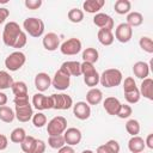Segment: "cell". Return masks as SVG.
<instances>
[{"label":"cell","instance_id":"obj_3","mask_svg":"<svg viewBox=\"0 0 153 153\" xmlns=\"http://www.w3.org/2000/svg\"><path fill=\"white\" fill-rule=\"evenodd\" d=\"M22 27L19 26L18 23L16 22H8L5 27H4V31H2V35H1V38H2V42L5 43V45L10 47V48H13V44L14 42L17 41L18 36L22 33Z\"/></svg>","mask_w":153,"mask_h":153},{"label":"cell","instance_id":"obj_31","mask_svg":"<svg viewBox=\"0 0 153 153\" xmlns=\"http://www.w3.org/2000/svg\"><path fill=\"white\" fill-rule=\"evenodd\" d=\"M14 80L13 78L10 75L8 72L6 71H0V91L2 90H7L10 87H12Z\"/></svg>","mask_w":153,"mask_h":153},{"label":"cell","instance_id":"obj_37","mask_svg":"<svg viewBox=\"0 0 153 153\" xmlns=\"http://www.w3.org/2000/svg\"><path fill=\"white\" fill-rule=\"evenodd\" d=\"M67 17L72 23H80L84 19V11L80 8H71L67 13Z\"/></svg>","mask_w":153,"mask_h":153},{"label":"cell","instance_id":"obj_27","mask_svg":"<svg viewBox=\"0 0 153 153\" xmlns=\"http://www.w3.org/2000/svg\"><path fill=\"white\" fill-rule=\"evenodd\" d=\"M131 29L133 27H136V26H140L142 23H143V16L140 13V12H129L127 14V22H126Z\"/></svg>","mask_w":153,"mask_h":153},{"label":"cell","instance_id":"obj_22","mask_svg":"<svg viewBox=\"0 0 153 153\" xmlns=\"http://www.w3.org/2000/svg\"><path fill=\"white\" fill-rule=\"evenodd\" d=\"M139 91H140L141 96H143L148 100H153V79H151V78L143 79L141 81Z\"/></svg>","mask_w":153,"mask_h":153},{"label":"cell","instance_id":"obj_12","mask_svg":"<svg viewBox=\"0 0 153 153\" xmlns=\"http://www.w3.org/2000/svg\"><path fill=\"white\" fill-rule=\"evenodd\" d=\"M32 105H33L35 109H37L38 111L53 109V104H51L50 96H49V97H48V96H44V94L41 93V92L33 94V97H32Z\"/></svg>","mask_w":153,"mask_h":153},{"label":"cell","instance_id":"obj_32","mask_svg":"<svg viewBox=\"0 0 153 153\" xmlns=\"http://www.w3.org/2000/svg\"><path fill=\"white\" fill-rule=\"evenodd\" d=\"M25 137H26V131H25L24 128H20V127L14 128V129L11 131V135H10V140H11L12 142L19 143V145L23 142V140H24Z\"/></svg>","mask_w":153,"mask_h":153},{"label":"cell","instance_id":"obj_34","mask_svg":"<svg viewBox=\"0 0 153 153\" xmlns=\"http://www.w3.org/2000/svg\"><path fill=\"white\" fill-rule=\"evenodd\" d=\"M65 145L66 142H65L63 135H53V136H49L48 139V146L53 149H60Z\"/></svg>","mask_w":153,"mask_h":153},{"label":"cell","instance_id":"obj_36","mask_svg":"<svg viewBox=\"0 0 153 153\" xmlns=\"http://www.w3.org/2000/svg\"><path fill=\"white\" fill-rule=\"evenodd\" d=\"M11 88H12V92H13L14 97L27 94V86L24 81H14Z\"/></svg>","mask_w":153,"mask_h":153},{"label":"cell","instance_id":"obj_28","mask_svg":"<svg viewBox=\"0 0 153 153\" xmlns=\"http://www.w3.org/2000/svg\"><path fill=\"white\" fill-rule=\"evenodd\" d=\"M99 59V53L96 48H86L82 51V60L84 62H90V63H96Z\"/></svg>","mask_w":153,"mask_h":153},{"label":"cell","instance_id":"obj_39","mask_svg":"<svg viewBox=\"0 0 153 153\" xmlns=\"http://www.w3.org/2000/svg\"><path fill=\"white\" fill-rule=\"evenodd\" d=\"M32 123L36 128H42L47 124V116L43 114V112H37V114H33L32 116Z\"/></svg>","mask_w":153,"mask_h":153},{"label":"cell","instance_id":"obj_10","mask_svg":"<svg viewBox=\"0 0 153 153\" xmlns=\"http://www.w3.org/2000/svg\"><path fill=\"white\" fill-rule=\"evenodd\" d=\"M114 37L121 43H128L133 37V29L127 23H121L115 29Z\"/></svg>","mask_w":153,"mask_h":153},{"label":"cell","instance_id":"obj_51","mask_svg":"<svg viewBox=\"0 0 153 153\" xmlns=\"http://www.w3.org/2000/svg\"><path fill=\"white\" fill-rule=\"evenodd\" d=\"M7 100H8V98H7V94L0 91V106H4V105H6Z\"/></svg>","mask_w":153,"mask_h":153},{"label":"cell","instance_id":"obj_20","mask_svg":"<svg viewBox=\"0 0 153 153\" xmlns=\"http://www.w3.org/2000/svg\"><path fill=\"white\" fill-rule=\"evenodd\" d=\"M133 73L136 78L143 80L146 78H148L149 74V65L143 62V61H137L134 63L133 66Z\"/></svg>","mask_w":153,"mask_h":153},{"label":"cell","instance_id":"obj_50","mask_svg":"<svg viewBox=\"0 0 153 153\" xmlns=\"http://www.w3.org/2000/svg\"><path fill=\"white\" fill-rule=\"evenodd\" d=\"M145 146H147L149 149H153V134H148L145 140Z\"/></svg>","mask_w":153,"mask_h":153},{"label":"cell","instance_id":"obj_9","mask_svg":"<svg viewBox=\"0 0 153 153\" xmlns=\"http://www.w3.org/2000/svg\"><path fill=\"white\" fill-rule=\"evenodd\" d=\"M51 85L59 91H65L71 85V76L62 68H59L51 79Z\"/></svg>","mask_w":153,"mask_h":153},{"label":"cell","instance_id":"obj_30","mask_svg":"<svg viewBox=\"0 0 153 153\" xmlns=\"http://www.w3.org/2000/svg\"><path fill=\"white\" fill-rule=\"evenodd\" d=\"M16 118V115H14V111L13 109H11L10 106L7 105H4V106H0V120L5 123H11L13 122V120Z\"/></svg>","mask_w":153,"mask_h":153},{"label":"cell","instance_id":"obj_7","mask_svg":"<svg viewBox=\"0 0 153 153\" xmlns=\"http://www.w3.org/2000/svg\"><path fill=\"white\" fill-rule=\"evenodd\" d=\"M53 109L55 110H68L73 106V99L66 93H53L50 96Z\"/></svg>","mask_w":153,"mask_h":153},{"label":"cell","instance_id":"obj_48","mask_svg":"<svg viewBox=\"0 0 153 153\" xmlns=\"http://www.w3.org/2000/svg\"><path fill=\"white\" fill-rule=\"evenodd\" d=\"M8 146V139L6 135L4 134H0V151H4L6 149Z\"/></svg>","mask_w":153,"mask_h":153},{"label":"cell","instance_id":"obj_49","mask_svg":"<svg viewBox=\"0 0 153 153\" xmlns=\"http://www.w3.org/2000/svg\"><path fill=\"white\" fill-rule=\"evenodd\" d=\"M57 153H75V151H74V148L72 146L65 145L63 147H61L60 149H57Z\"/></svg>","mask_w":153,"mask_h":153},{"label":"cell","instance_id":"obj_43","mask_svg":"<svg viewBox=\"0 0 153 153\" xmlns=\"http://www.w3.org/2000/svg\"><path fill=\"white\" fill-rule=\"evenodd\" d=\"M26 42H27V36H26L25 31H22V33L18 36L17 41L14 42L13 48H16V49H20V48H23V47L26 44Z\"/></svg>","mask_w":153,"mask_h":153},{"label":"cell","instance_id":"obj_4","mask_svg":"<svg viewBox=\"0 0 153 153\" xmlns=\"http://www.w3.org/2000/svg\"><path fill=\"white\" fill-rule=\"evenodd\" d=\"M123 92H124V98L128 104H136L141 98L139 87L136 86V82H135L134 78H131V76H128L124 79Z\"/></svg>","mask_w":153,"mask_h":153},{"label":"cell","instance_id":"obj_52","mask_svg":"<svg viewBox=\"0 0 153 153\" xmlns=\"http://www.w3.org/2000/svg\"><path fill=\"white\" fill-rule=\"evenodd\" d=\"M81 153H94L93 151H91V149H84Z\"/></svg>","mask_w":153,"mask_h":153},{"label":"cell","instance_id":"obj_45","mask_svg":"<svg viewBox=\"0 0 153 153\" xmlns=\"http://www.w3.org/2000/svg\"><path fill=\"white\" fill-rule=\"evenodd\" d=\"M45 148H47V143H45L43 140H38V139H37L32 153H44V152H45Z\"/></svg>","mask_w":153,"mask_h":153},{"label":"cell","instance_id":"obj_35","mask_svg":"<svg viewBox=\"0 0 153 153\" xmlns=\"http://www.w3.org/2000/svg\"><path fill=\"white\" fill-rule=\"evenodd\" d=\"M140 129H141V127H140V123H139L137 120L131 118V120L127 121V123H126V130H127V133L130 134L131 136L139 135Z\"/></svg>","mask_w":153,"mask_h":153},{"label":"cell","instance_id":"obj_23","mask_svg":"<svg viewBox=\"0 0 153 153\" xmlns=\"http://www.w3.org/2000/svg\"><path fill=\"white\" fill-rule=\"evenodd\" d=\"M120 149H121L120 143L116 140L111 139L106 141L104 145L98 146L96 153H120Z\"/></svg>","mask_w":153,"mask_h":153},{"label":"cell","instance_id":"obj_53","mask_svg":"<svg viewBox=\"0 0 153 153\" xmlns=\"http://www.w3.org/2000/svg\"><path fill=\"white\" fill-rule=\"evenodd\" d=\"M8 0H0V4H7Z\"/></svg>","mask_w":153,"mask_h":153},{"label":"cell","instance_id":"obj_26","mask_svg":"<svg viewBox=\"0 0 153 153\" xmlns=\"http://www.w3.org/2000/svg\"><path fill=\"white\" fill-rule=\"evenodd\" d=\"M97 38L99 41V43L102 45H111L115 41V37H114V33L112 31L110 30H104V29H99L98 30V33H97Z\"/></svg>","mask_w":153,"mask_h":153},{"label":"cell","instance_id":"obj_11","mask_svg":"<svg viewBox=\"0 0 153 153\" xmlns=\"http://www.w3.org/2000/svg\"><path fill=\"white\" fill-rule=\"evenodd\" d=\"M93 24L96 26H98L99 29L110 30V31H112V29L115 26L114 19L109 14L103 13V12H98V13L94 14V17H93Z\"/></svg>","mask_w":153,"mask_h":153},{"label":"cell","instance_id":"obj_40","mask_svg":"<svg viewBox=\"0 0 153 153\" xmlns=\"http://www.w3.org/2000/svg\"><path fill=\"white\" fill-rule=\"evenodd\" d=\"M99 75H100V74H99L98 72H96V73H93V74H91V75L84 76V82L86 84V86L93 88V87H96V86L99 84Z\"/></svg>","mask_w":153,"mask_h":153},{"label":"cell","instance_id":"obj_17","mask_svg":"<svg viewBox=\"0 0 153 153\" xmlns=\"http://www.w3.org/2000/svg\"><path fill=\"white\" fill-rule=\"evenodd\" d=\"M51 86V78L49 76L48 73L41 72L37 73L35 76V87L38 90V92H44Z\"/></svg>","mask_w":153,"mask_h":153},{"label":"cell","instance_id":"obj_18","mask_svg":"<svg viewBox=\"0 0 153 153\" xmlns=\"http://www.w3.org/2000/svg\"><path fill=\"white\" fill-rule=\"evenodd\" d=\"M103 108L109 115L116 116L121 108V102L115 97H106L103 102Z\"/></svg>","mask_w":153,"mask_h":153},{"label":"cell","instance_id":"obj_2","mask_svg":"<svg viewBox=\"0 0 153 153\" xmlns=\"http://www.w3.org/2000/svg\"><path fill=\"white\" fill-rule=\"evenodd\" d=\"M23 29L25 33L33 38H38L44 33V22L36 17H29L23 23Z\"/></svg>","mask_w":153,"mask_h":153},{"label":"cell","instance_id":"obj_25","mask_svg":"<svg viewBox=\"0 0 153 153\" xmlns=\"http://www.w3.org/2000/svg\"><path fill=\"white\" fill-rule=\"evenodd\" d=\"M145 140L136 135V136H131L130 140L128 141V149L131 153H141L145 149Z\"/></svg>","mask_w":153,"mask_h":153},{"label":"cell","instance_id":"obj_13","mask_svg":"<svg viewBox=\"0 0 153 153\" xmlns=\"http://www.w3.org/2000/svg\"><path fill=\"white\" fill-rule=\"evenodd\" d=\"M14 115H16V118L19 121V122H29L32 116H33V109H32V105L29 103V104H25V105H19V106H16L14 109Z\"/></svg>","mask_w":153,"mask_h":153},{"label":"cell","instance_id":"obj_8","mask_svg":"<svg viewBox=\"0 0 153 153\" xmlns=\"http://www.w3.org/2000/svg\"><path fill=\"white\" fill-rule=\"evenodd\" d=\"M81 48H82L81 41H80L79 38H75V37L68 38L67 41H65V42L60 45L61 53H62L63 55H68V56L76 55L78 53L81 51Z\"/></svg>","mask_w":153,"mask_h":153},{"label":"cell","instance_id":"obj_46","mask_svg":"<svg viewBox=\"0 0 153 153\" xmlns=\"http://www.w3.org/2000/svg\"><path fill=\"white\" fill-rule=\"evenodd\" d=\"M13 102H14V105H16V106L25 105V104H29V103H30L27 94H25V96H16L14 99H13Z\"/></svg>","mask_w":153,"mask_h":153},{"label":"cell","instance_id":"obj_47","mask_svg":"<svg viewBox=\"0 0 153 153\" xmlns=\"http://www.w3.org/2000/svg\"><path fill=\"white\" fill-rule=\"evenodd\" d=\"M10 16V10L6 7H0V24H2Z\"/></svg>","mask_w":153,"mask_h":153},{"label":"cell","instance_id":"obj_5","mask_svg":"<svg viewBox=\"0 0 153 153\" xmlns=\"http://www.w3.org/2000/svg\"><path fill=\"white\" fill-rule=\"evenodd\" d=\"M25 62H26L25 54L20 50H16L5 59V67L11 72H16L20 69L25 65Z\"/></svg>","mask_w":153,"mask_h":153},{"label":"cell","instance_id":"obj_42","mask_svg":"<svg viewBox=\"0 0 153 153\" xmlns=\"http://www.w3.org/2000/svg\"><path fill=\"white\" fill-rule=\"evenodd\" d=\"M133 112V109L129 104H121V108L117 112L116 116H118L120 118H128Z\"/></svg>","mask_w":153,"mask_h":153},{"label":"cell","instance_id":"obj_14","mask_svg":"<svg viewBox=\"0 0 153 153\" xmlns=\"http://www.w3.org/2000/svg\"><path fill=\"white\" fill-rule=\"evenodd\" d=\"M62 135L65 137V142L68 146H72V147L73 146H76L78 143H80V141L82 139V134H81L80 129L74 128V127L67 128Z\"/></svg>","mask_w":153,"mask_h":153},{"label":"cell","instance_id":"obj_16","mask_svg":"<svg viewBox=\"0 0 153 153\" xmlns=\"http://www.w3.org/2000/svg\"><path fill=\"white\" fill-rule=\"evenodd\" d=\"M42 44H43L45 50L54 51L60 47V37L55 32H48L43 36Z\"/></svg>","mask_w":153,"mask_h":153},{"label":"cell","instance_id":"obj_6","mask_svg":"<svg viewBox=\"0 0 153 153\" xmlns=\"http://www.w3.org/2000/svg\"><path fill=\"white\" fill-rule=\"evenodd\" d=\"M67 129V120L63 116H55L53 117L47 126V133L49 136L53 135H62Z\"/></svg>","mask_w":153,"mask_h":153},{"label":"cell","instance_id":"obj_24","mask_svg":"<svg viewBox=\"0 0 153 153\" xmlns=\"http://www.w3.org/2000/svg\"><path fill=\"white\" fill-rule=\"evenodd\" d=\"M103 100V92L97 88V87H93V88H90L86 93V103L88 105H98L100 102Z\"/></svg>","mask_w":153,"mask_h":153},{"label":"cell","instance_id":"obj_33","mask_svg":"<svg viewBox=\"0 0 153 153\" xmlns=\"http://www.w3.org/2000/svg\"><path fill=\"white\" fill-rule=\"evenodd\" d=\"M36 140L33 136L31 135H26V137L23 140V142L20 143V148L24 153H32L33 152V148H35V145H36Z\"/></svg>","mask_w":153,"mask_h":153},{"label":"cell","instance_id":"obj_38","mask_svg":"<svg viewBox=\"0 0 153 153\" xmlns=\"http://www.w3.org/2000/svg\"><path fill=\"white\" fill-rule=\"evenodd\" d=\"M139 45H140V48H141L143 51H146V53H148V54H152V53H153V41H152L151 37H148V36H142V37L140 38V41H139Z\"/></svg>","mask_w":153,"mask_h":153},{"label":"cell","instance_id":"obj_1","mask_svg":"<svg viewBox=\"0 0 153 153\" xmlns=\"http://www.w3.org/2000/svg\"><path fill=\"white\" fill-rule=\"evenodd\" d=\"M122 81H123L122 72L117 68H108L99 75V82L102 84V86L106 88L116 87L121 85Z\"/></svg>","mask_w":153,"mask_h":153},{"label":"cell","instance_id":"obj_41","mask_svg":"<svg viewBox=\"0 0 153 153\" xmlns=\"http://www.w3.org/2000/svg\"><path fill=\"white\" fill-rule=\"evenodd\" d=\"M96 72H97V69H96L93 63H90V62H82L81 63V75L87 76V75H91Z\"/></svg>","mask_w":153,"mask_h":153},{"label":"cell","instance_id":"obj_19","mask_svg":"<svg viewBox=\"0 0 153 153\" xmlns=\"http://www.w3.org/2000/svg\"><path fill=\"white\" fill-rule=\"evenodd\" d=\"M69 76H79L81 75V63L78 61H66L61 65V67Z\"/></svg>","mask_w":153,"mask_h":153},{"label":"cell","instance_id":"obj_29","mask_svg":"<svg viewBox=\"0 0 153 153\" xmlns=\"http://www.w3.org/2000/svg\"><path fill=\"white\" fill-rule=\"evenodd\" d=\"M114 8L117 14H128L131 8V2L129 0H117L114 5Z\"/></svg>","mask_w":153,"mask_h":153},{"label":"cell","instance_id":"obj_15","mask_svg":"<svg viewBox=\"0 0 153 153\" xmlns=\"http://www.w3.org/2000/svg\"><path fill=\"white\" fill-rule=\"evenodd\" d=\"M73 115L78 120L85 121L91 116V106L86 102H76L73 104Z\"/></svg>","mask_w":153,"mask_h":153},{"label":"cell","instance_id":"obj_44","mask_svg":"<svg viewBox=\"0 0 153 153\" xmlns=\"http://www.w3.org/2000/svg\"><path fill=\"white\" fill-rule=\"evenodd\" d=\"M24 5L29 10H38L42 6V0H25Z\"/></svg>","mask_w":153,"mask_h":153},{"label":"cell","instance_id":"obj_21","mask_svg":"<svg viewBox=\"0 0 153 153\" xmlns=\"http://www.w3.org/2000/svg\"><path fill=\"white\" fill-rule=\"evenodd\" d=\"M104 5H105L104 0H86L82 4V10L87 13L96 14L103 8Z\"/></svg>","mask_w":153,"mask_h":153}]
</instances>
